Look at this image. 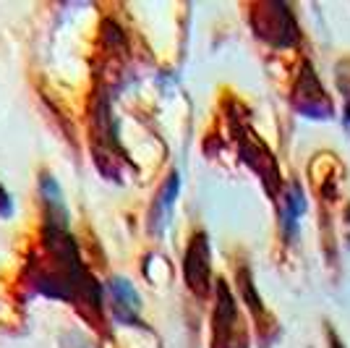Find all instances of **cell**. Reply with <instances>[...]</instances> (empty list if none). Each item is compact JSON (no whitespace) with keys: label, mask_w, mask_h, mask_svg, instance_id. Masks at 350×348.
Returning a JSON list of instances; mask_svg holds the SVG:
<instances>
[{"label":"cell","mask_w":350,"mask_h":348,"mask_svg":"<svg viewBox=\"0 0 350 348\" xmlns=\"http://www.w3.org/2000/svg\"><path fill=\"white\" fill-rule=\"evenodd\" d=\"M254 27H256V34L269 45L288 47V45L298 42L295 18H293L291 8L282 5V3H262V5H256Z\"/></svg>","instance_id":"1"},{"label":"cell","mask_w":350,"mask_h":348,"mask_svg":"<svg viewBox=\"0 0 350 348\" xmlns=\"http://www.w3.org/2000/svg\"><path fill=\"white\" fill-rule=\"evenodd\" d=\"M295 108L308 118H332V102L327 97V92L317 79L314 69L304 63L301 76H298V87H295Z\"/></svg>","instance_id":"2"},{"label":"cell","mask_w":350,"mask_h":348,"mask_svg":"<svg viewBox=\"0 0 350 348\" xmlns=\"http://www.w3.org/2000/svg\"><path fill=\"white\" fill-rule=\"evenodd\" d=\"M186 277H189L191 288L204 290L206 277H209V254H206V238L196 236L189 249V262H186Z\"/></svg>","instance_id":"3"},{"label":"cell","mask_w":350,"mask_h":348,"mask_svg":"<svg viewBox=\"0 0 350 348\" xmlns=\"http://www.w3.org/2000/svg\"><path fill=\"white\" fill-rule=\"evenodd\" d=\"M306 212V197L298 184H291L285 191V207H282V228L288 231V236H295L298 231V220Z\"/></svg>","instance_id":"4"},{"label":"cell","mask_w":350,"mask_h":348,"mask_svg":"<svg viewBox=\"0 0 350 348\" xmlns=\"http://www.w3.org/2000/svg\"><path fill=\"white\" fill-rule=\"evenodd\" d=\"M332 348H342L340 343H337V338H332Z\"/></svg>","instance_id":"5"},{"label":"cell","mask_w":350,"mask_h":348,"mask_svg":"<svg viewBox=\"0 0 350 348\" xmlns=\"http://www.w3.org/2000/svg\"><path fill=\"white\" fill-rule=\"evenodd\" d=\"M345 123H350V110L345 113Z\"/></svg>","instance_id":"6"}]
</instances>
